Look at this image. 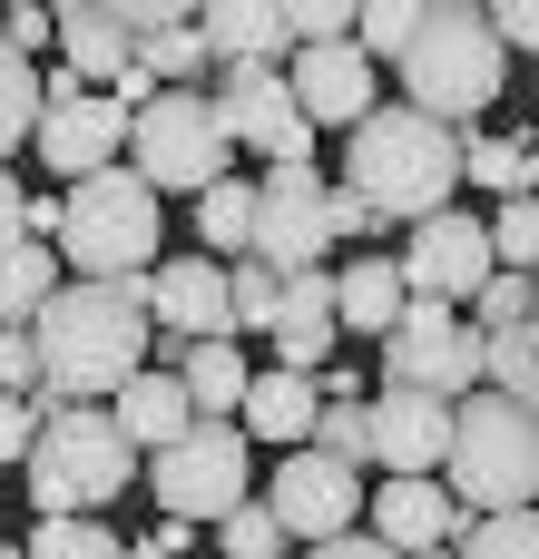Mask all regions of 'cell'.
I'll list each match as a JSON object with an SVG mask.
<instances>
[{
    "mask_svg": "<svg viewBox=\"0 0 539 559\" xmlns=\"http://www.w3.org/2000/svg\"><path fill=\"white\" fill-rule=\"evenodd\" d=\"M491 393H511V403L539 413V344L530 334H491Z\"/></svg>",
    "mask_w": 539,
    "mask_h": 559,
    "instance_id": "cell-36",
    "label": "cell"
},
{
    "mask_svg": "<svg viewBox=\"0 0 539 559\" xmlns=\"http://www.w3.org/2000/svg\"><path fill=\"white\" fill-rule=\"evenodd\" d=\"M59 246H39V236H10L0 246V314H10V334H29L49 305H59Z\"/></svg>",
    "mask_w": 539,
    "mask_h": 559,
    "instance_id": "cell-25",
    "label": "cell"
},
{
    "mask_svg": "<svg viewBox=\"0 0 539 559\" xmlns=\"http://www.w3.org/2000/svg\"><path fill=\"white\" fill-rule=\"evenodd\" d=\"M147 314L177 344H216V334H236V275L216 255H167L147 275Z\"/></svg>",
    "mask_w": 539,
    "mask_h": 559,
    "instance_id": "cell-15",
    "label": "cell"
},
{
    "mask_svg": "<svg viewBox=\"0 0 539 559\" xmlns=\"http://www.w3.org/2000/svg\"><path fill=\"white\" fill-rule=\"evenodd\" d=\"M324 255H334V177L265 167L255 177V265H275L295 285V275H324Z\"/></svg>",
    "mask_w": 539,
    "mask_h": 559,
    "instance_id": "cell-12",
    "label": "cell"
},
{
    "mask_svg": "<svg viewBox=\"0 0 539 559\" xmlns=\"http://www.w3.org/2000/svg\"><path fill=\"white\" fill-rule=\"evenodd\" d=\"M314 452H334V462L373 472V403H324V423H314Z\"/></svg>",
    "mask_w": 539,
    "mask_h": 559,
    "instance_id": "cell-33",
    "label": "cell"
},
{
    "mask_svg": "<svg viewBox=\"0 0 539 559\" xmlns=\"http://www.w3.org/2000/svg\"><path fill=\"white\" fill-rule=\"evenodd\" d=\"M491 383V334L462 314V305H422L383 334V393H442V403H471Z\"/></svg>",
    "mask_w": 539,
    "mask_h": 559,
    "instance_id": "cell-9",
    "label": "cell"
},
{
    "mask_svg": "<svg viewBox=\"0 0 539 559\" xmlns=\"http://www.w3.org/2000/svg\"><path fill=\"white\" fill-rule=\"evenodd\" d=\"M147 491H157V511H167V521H196V531L236 521V511L255 501V432L206 413L187 442H167V452L147 462Z\"/></svg>",
    "mask_w": 539,
    "mask_h": 559,
    "instance_id": "cell-7",
    "label": "cell"
},
{
    "mask_svg": "<svg viewBox=\"0 0 539 559\" xmlns=\"http://www.w3.org/2000/svg\"><path fill=\"white\" fill-rule=\"evenodd\" d=\"M265 344H275L285 373H334V344H344V295H334V275H295Z\"/></svg>",
    "mask_w": 539,
    "mask_h": 559,
    "instance_id": "cell-19",
    "label": "cell"
},
{
    "mask_svg": "<svg viewBox=\"0 0 539 559\" xmlns=\"http://www.w3.org/2000/svg\"><path fill=\"white\" fill-rule=\"evenodd\" d=\"M157 373H177L187 393H196V413H245V393H255V373H245V354H236V334H216V344H177V334H157Z\"/></svg>",
    "mask_w": 539,
    "mask_h": 559,
    "instance_id": "cell-21",
    "label": "cell"
},
{
    "mask_svg": "<svg viewBox=\"0 0 539 559\" xmlns=\"http://www.w3.org/2000/svg\"><path fill=\"white\" fill-rule=\"evenodd\" d=\"M108 413H118V432H128V442H137L147 462H157L167 442H187V432L206 423V413H196V393H187L177 373H157V364H147V373H137V383H128V393L108 403Z\"/></svg>",
    "mask_w": 539,
    "mask_h": 559,
    "instance_id": "cell-22",
    "label": "cell"
},
{
    "mask_svg": "<svg viewBox=\"0 0 539 559\" xmlns=\"http://www.w3.org/2000/svg\"><path fill=\"white\" fill-rule=\"evenodd\" d=\"M128 138H137V108H128L118 88H88L79 69H59V59H49V128H39V147H29V157H39L49 177H69V187H79V177H108Z\"/></svg>",
    "mask_w": 539,
    "mask_h": 559,
    "instance_id": "cell-10",
    "label": "cell"
},
{
    "mask_svg": "<svg viewBox=\"0 0 539 559\" xmlns=\"http://www.w3.org/2000/svg\"><path fill=\"white\" fill-rule=\"evenodd\" d=\"M530 157H539L530 128H471V187H491L501 206L530 197Z\"/></svg>",
    "mask_w": 539,
    "mask_h": 559,
    "instance_id": "cell-27",
    "label": "cell"
},
{
    "mask_svg": "<svg viewBox=\"0 0 539 559\" xmlns=\"http://www.w3.org/2000/svg\"><path fill=\"white\" fill-rule=\"evenodd\" d=\"M383 226H393V216H383L363 187H334V246H373Z\"/></svg>",
    "mask_w": 539,
    "mask_h": 559,
    "instance_id": "cell-38",
    "label": "cell"
},
{
    "mask_svg": "<svg viewBox=\"0 0 539 559\" xmlns=\"http://www.w3.org/2000/svg\"><path fill=\"white\" fill-rule=\"evenodd\" d=\"M29 559H128V540L108 521H39L29 531Z\"/></svg>",
    "mask_w": 539,
    "mask_h": 559,
    "instance_id": "cell-32",
    "label": "cell"
},
{
    "mask_svg": "<svg viewBox=\"0 0 539 559\" xmlns=\"http://www.w3.org/2000/svg\"><path fill=\"white\" fill-rule=\"evenodd\" d=\"M422 559H462V550H422Z\"/></svg>",
    "mask_w": 539,
    "mask_h": 559,
    "instance_id": "cell-44",
    "label": "cell"
},
{
    "mask_svg": "<svg viewBox=\"0 0 539 559\" xmlns=\"http://www.w3.org/2000/svg\"><path fill=\"white\" fill-rule=\"evenodd\" d=\"M462 177H471V138L442 128V118H422V108H403V98L373 108V118L344 138V187H363L403 236H412L422 216H442Z\"/></svg>",
    "mask_w": 539,
    "mask_h": 559,
    "instance_id": "cell-2",
    "label": "cell"
},
{
    "mask_svg": "<svg viewBox=\"0 0 539 559\" xmlns=\"http://www.w3.org/2000/svg\"><path fill=\"white\" fill-rule=\"evenodd\" d=\"M491 29H501L511 49H530V59H539V0H501V10H491Z\"/></svg>",
    "mask_w": 539,
    "mask_h": 559,
    "instance_id": "cell-41",
    "label": "cell"
},
{
    "mask_svg": "<svg viewBox=\"0 0 539 559\" xmlns=\"http://www.w3.org/2000/svg\"><path fill=\"white\" fill-rule=\"evenodd\" d=\"M462 559H539V511H501V521H471Z\"/></svg>",
    "mask_w": 539,
    "mask_h": 559,
    "instance_id": "cell-35",
    "label": "cell"
},
{
    "mask_svg": "<svg viewBox=\"0 0 539 559\" xmlns=\"http://www.w3.org/2000/svg\"><path fill=\"white\" fill-rule=\"evenodd\" d=\"M216 559H304V550H295V531H285V521L265 511V491H255L236 521H216Z\"/></svg>",
    "mask_w": 539,
    "mask_h": 559,
    "instance_id": "cell-30",
    "label": "cell"
},
{
    "mask_svg": "<svg viewBox=\"0 0 539 559\" xmlns=\"http://www.w3.org/2000/svg\"><path fill=\"white\" fill-rule=\"evenodd\" d=\"M0 20H10V59H29V69H39V49H59V10L20 0V10H0Z\"/></svg>",
    "mask_w": 539,
    "mask_h": 559,
    "instance_id": "cell-37",
    "label": "cell"
},
{
    "mask_svg": "<svg viewBox=\"0 0 539 559\" xmlns=\"http://www.w3.org/2000/svg\"><path fill=\"white\" fill-rule=\"evenodd\" d=\"M373 462H383V481H432L452 462V403L442 393H373Z\"/></svg>",
    "mask_w": 539,
    "mask_h": 559,
    "instance_id": "cell-16",
    "label": "cell"
},
{
    "mask_svg": "<svg viewBox=\"0 0 539 559\" xmlns=\"http://www.w3.org/2000/svg\"><path fill=\"white\" fill-rule=\"evenodd\" d=\"M265 511L295 531V550H324V540H354L363 531V511H373V472H354V462H334V452H285L275 462V481H265Z\"/></svg>",
    "mask_w": 539,
    "mask_h": 559,
    "instance_id": "cell-11",
    "label": "cell"
},
{
    "mask_svg": "<svg viewBox=\"0 0 539 559\" xmlns=\"http://www.w3.org/2000/svg\"><path fill=\"white\" fill-rule=\"evenodd\" d=\"M196 20H206L216 69H285V59H295V10H285V0H216V10H196Z\"/></svg>",
    "mask_w": 539,
    "mask_h": 559,
    "instance_id": "cell-20",
    "label": "cell"
},
{
    "mask_svg": "<svg viewBox=\"0 0 539 559\" xmlns=\"http://www.w3.org/2000/svg\"><path fill=\"white\" fill-rule=\"evenodd\" d=\"M501 79H511V39L491 29V10H481V0H432L422 39H412V59H403V108H422V118H442V128L471 138V128L491 118Z\"/></svg>",
    "mask_w": 539,
    "mask_h": 559,
    "instance_id": "cell-4",
    "label": "cell"
},
{
    "mask_svg": "<svg viewBox=\"0 0 539 559\" xmlns=\"http://www.w3.org/2000/svg\"><path fill=\"white\" fill-rule=\"evenodd\" d=\"M314 383H324V403H363V373H354V364H334V373H314Z\"/></svg>",
    "mask_w": 539,
    "mask_h": 559,
    "instance_id": "cell-43",
    "label": "cell"
},
{
    "mask_svg": "<svg viewBox=\"0 0 539 559\" xmlns=\"http://www.w3.org/2000/svg\"><path fill=\"white\" fill-rule=\"evenodd\" d=\"M128 147H137V177L157 197H216L236 177V138H226V118H216L206 88H167L157 108H137Z\"/></svg>",
    "mask_w": 539,
    "mask_h": 559,
    "instance_id": "cell-8",
    "label": "cell"
},
{
    "mask_svg": "<svg viewBox=\"0 0 539 559\" xmlns=\"http://www.w3.org/2000/svg\"><path fill=\"white\" fill-rule=\"evenodd\" d=\"M491 246H501V265H511V275H539V197L491 206Z\"/></svg>",
    "mask_w": 539,
    "mask_h": 559,
    "instance_id": "cell-34",
    "label": "cell"
},
{
    "mask_svg": "<svg viewBox=\"0 0 539 559\" xmlns=\"http://www.w3.org/2000/svg\"><path fill=\"white\" fill-rule=\"evenodd\" d=\"M452 491L481 511V521H501V511H539V413L530 403H511V393H471V403H452Z\"/></svg>",
    "mask_w": 539,
    "mask_h": 559,
    "instance_id": "cell-6",
    "label": "cell"
},
{
    "mask_svg": "<svg viewBox=\"0 0 539 559\" xmlns=\"http://www.w3.org/2000/svg\"><path fill=\"white\" fill-rule=\"evenodd\" d=\"M196 246H206L216 265L255 255V177H226L216 197H196Z\"/></svg>",
    "mask_w": 539,
    "mask_h": 559,
    "instance_id": "cell-26",
    "label": "cell"
},
{
    "mask_svg": "<svg viewBox=\"0 0 539 559\" xmlns=\"http://www.w3.org/2000/svg\"><path fill=\"white\" fill-rule=\"evenodd\" d=\"M147 69H157L167 88H196V79H216V49H206V20H196V10H167V29L147 39Z\"/></svg>",
    "mask_w": 539,
    "mask_h": 559,
    "instance_id": "cell-28",
    "label": "cell"
},
{
    "mask_svg": "<svg viewBox=\"0 0 539 559\" xmlns=\"http://www.w3.org/2000/svg\"><path fill=\"white\" fill-rule=\"evenodd\" d=\"M167 246V197L137 177V167H108V177H79L69 187V226H59V255H69V275H88V285H147L157 255Z\"/></svg>",
    "mask_w": 539,
    "mask_h": 559,
    "instance_id": "cell-5",
    "label": "cell"
},
{
    "mask_svg": "<svg viewBox=\"0 0 539 559\" xmlns=\"http://www.w3.org/2000/svg\"><path fill=\"white\" fill-rule=\"evenodd\" d=\"M422 20H432V0H363V29H354V49H363L373 69H383V59L403 69V59H412V39H422Z\"/></svg>",
    "mask_w": 539,
    "mask_h": 559,
    "instance_id": "cell-29",
    "label": "cell"
},
{
    "mask_svg": "<svg viewBox=\"0 0 539 559\" xmlns=\"http://www.w3.org/2000/svg\"><path fill=\"white\" fill-rule=\"evenodd\" d=\"M39 432H49V393H39V403H10V413H0V452H10V472H29Z\"/></svg>",
    "mask_w": 539,
    "mask_h": 559,
    "instance_id": "cell-39",
    "label": "cell"
},
{
    "mask_svg": "<svg viewBox=\"0 0 539 559\" xmlns=\"http://www.w3.org/2000/svg\"><path fill=\"white\" fill-rule=\"evenodd\" d=\"M206 98H216L226 138L255 147L265 167H314V118H304V98H295L285 69H216Z\"/></svg>",
    "mask_w": 539,
    "mask_h": 559,
    "instance_id": "cell-13",
    "label": "cell"
},
{
    "mask_svg": "<svg viewBox=\"0 0 539 559\" xmlns=\"http://www.w3.org/2000/svg\"><path fill=\"white\" fill-rule=\"evenodd\" d=\"M471 501L452 491V481H383L373 491V540H393L403 559H422V550H462L471 540Z\"/></svg>",
    "mask_w": 539,
    "mask_h": 559,
    "instance_id": "cell-17",
    "label": "cell"
},
{
    "mask_svg": "<svg viewBox=\"0 0 539 559\" xmlns=\"http://www.w3.org/2000/svg\"><path fill=\"white\" fill-rule=\"evenodd\" d=\"M491 275H501V246H491V216H471V206H442V216H422L403 236V285L422 305H462L471 314Z\"/></svg>",
    "mask_w": 539,
    "mask_h": 559,
    "instance_id": "cell-14",
    "label": "cell"
},
{
    "mask_svg": "<svg viewBox=\"0 0 539 559\" xmlns=\"http://www.w3.org/2000/svg\"><path fill=\"white\" fill-rule=\"evenodd\" d=\"M334 295H344V334H373V344L412 314L403 255H344V265H334Z\"/></svg>",
    "mask_w": 539,
    "mask_h": 559,
    "instance_id": "cell-23",
    "label": "cell"
},
{
    "mask_svg": "<svg viewBox=\"0 0 539 559\" xmlns=\"http://www.w3.org/2000/svg\"><path fill=\"white\" fill-rule=\"evenodd\" d=\"M0 383L10 403H39V334H0Z\"/></svg>",
    "mask_w": 539,
    "mask_h": 559,
    "instance_id": "cell-40",
    "label": "cell"
},
{
    "mask_svg": "<svg viewBox=\"0 0 539 559\" xmlns=\"http://www.w3.org/2000/svg\"><path fill=\"white\" fill-rule=\"evenodd\" d=\"M137 462H147V452L118 432L108 403H49V432H39L29 472H20V501H29L39 521H98L108 501H128Z\"/></svg>",
    "mask_w": 539,
    "mask_h": 559,
    "instance_id": "cell-3",
    "label": "cell"
},
{
    "mask_svg": "<svg viewBox=\"0 0 539 559\" xmlns=\"http://www.w3.org/2000/svg\"><path fill=\"white\" fill-rule=\"evenodd\" d=\"M471 324H481V334H530V324H539V275H511V265H501V275L481 285Z\"/></svg>",
    "mask_w": 539,
    "mask_h": 559,
    "instance_id": "cell-31",
    "label": "cell"
},
{
    "mask_svg": "<svg viewBox=\"0 0 539 559\" xmlns=\"http://www.w3.org/2000/svg\"><path fill=\"white\" fill-rule=\"evenodd\" d=\"M29 334H39V393H49V403H118V393L157 364L147 285H88V275H69L59 305H49Z\"/></svg>",
    "mask_w": 539,
    "mask_h": 559,
    "instance_id": "cell-1",
    "label": "cell"
},
{
    "mask_svg": "<svg viewBox=\"0 0 539 559\" xmlns=\"http://www.w3.org/2000/svg\"><path fill=\"white\" fill-rule=\"evenodd\" d=\"M285 79H295L304 118H314V128H344V138H354L373 108H393V98L373 88V59H363L354 39H344V49H295V59H285Z\"/></svg>",
    "mask_w": 539,
    "mask_h": 559,
    "instance_id": "cell-18",
    "label": "cell"
},
{
    "mask_svg": "<svg viewBox=\"0 0 539 559\" xmlns=\"http://www.w3.org/2000/svg\"><path fill=\"white\" fill-rule=\"evenodd\" d=\"M304 559H403V550L373 540V531H354V540H324V550H304Z\"/></svg>",
    "mask_w": 539,
    "mask_h": 559,
    "instance_id": "cell-42",
    "label": "cell"
},
{
    "mask_svg": "<svg viewBox=\"0 0 539 559\" xmlns=\"http://www.w3.org/2000/svg\"><path fill=\"white\" fill-rule=\"evenodd\" d=\"M314 423H324V383L314 373H255V393H245V432L255 442H285V452H304L314 442Z\"/></svg>",
    "mask_w": 539,
    "mask_h": 559,
    "instance_id": "cell-24",
    "label": "cell"
}]
</instances>
